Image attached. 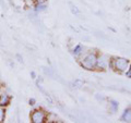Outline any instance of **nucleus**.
I'll return each mask as SVG.
<instances>
[{
	"label": "nucleus",
	"instance_id": "obj_1",
	"mask_svg": "<svg viewBox=\"0 0 131 123\" xmlns=\"http://www.w3.org/2000/svg\"><path fill=\"white\" fill-rule=\"evenodd\" d=\"M81 67L85 70H94L97 68V56L94 52H90L83 56V58L80 59Z\"/></svg>",
	"mask_w": 131,
	"mask_h": 123
},
{
	"label": "nucleus",
	"instance_id": "obj_2",
	"mask_svg": "<svg viewBox=\"0 0 131 123\" xmlns=\"http://www.w3.org/2000/svg\"><path fill=\"white\" fill-rule=\"evenodd\" d=\"M109 68L119 73H124L129 68V60L125 58H114L109 61Z\"/></svg>",
	"mask_w": 131,
	"mask_h": 123
},
{
	"label": "nucleus",
	"instance_id": "obj_3",
	"mask_svg": "<svg viewBox=\"0 0 131 123\" xmlns=\"http://www.w3.org/2000/svg\"><path fill=\"white\" fill-rule=\"evenodd\" d=\"M46 120V112L42 109L34 110L31 113V121L33 123H43Z\"/></svg>",
	"mask_w": 131,
	"mask_h": 123
},
{
	"label": "nucleus",
	"instance_id": "obj_4",
	"mask_svg": "<svg viewBox=\"0 0 131 123\" xmlns=\"http://www.w3.org/2000/svg\"><path fill=\"white\" fill-rule=\"evenodd\" d=\"M109 61L110 58L106 55H101L97 56V68H100L101 70H106L109 68Z\"/></svg>",
	"mask_w": 131,
	"mask_h": 123
},
{
	"label": "nucleus",
	"instance_id": "obj_5",
	"mask_svg": "<svg viewBox=\"0 0 131 123\" xmlns=\"http://www.w3.org/2000/svg\"><path fill=\"white\" fill-rule=\"evenodd\" d=\"M10 104V96L7 94H1L0 95V106L1 107H6Z\"/></svg>",
	"mask_w": 131,
	"mask_h": 123
},
{
	"label": "nucleus",
	"instance_id": "obj_6",
	"mask_svg": "<svg viewBox=\"0 0 131 123\" xmlns=\"http://www.w3.org/2000/svg\"><path fill=\"white\" fill-rule=\"evenodd\" d=\"M121 120L125 122H131V108H128L125 110V112L121 117Z\"/></svg>",
	"mask_w": 131,
	"mask_h": 123
},
{
	"label": "nucleus",
	"instance_id": "obj_7",
	"mask_svg": "<svg viewBox=\"0 0 131 123\" xmlns=\"http://www.w3.org/2000/svg\"><path fill=\"white\" fill-rule=\"evenodd\" d=\"M72 52H73V55L74 56L79 57V56H81L82 54H83V47H82L81 45H78V46L74 47V49H73Z\"/></svg>",
	"mask_w": 131,
	"mask_h": 123
},
{
	"label": "nucleus",
	"instance_id": "obj_8",
	"mask_svg": "<svg viewBox=\"0 0 131 123\" xmlns=\"http://www.w3.org/2000/svg\"><path fill=\"white\" fill-rule=\"evenodd\" d=\"M46 9H47V6L45 3H36L35 5L36 12H43V11H46Z\"/></svg>",
	"mask_w": 131,
	"mask_h": 123
},
{
	"label": "nucleus",
	"instance_id": "obj_9",
	"mask_svg": "<svg viewBox=\"0 0 131 123\" xmlns=\"http://www.w3.org/2000/svg\"><path fill=\"white\" fill-rule=\"evenodd\" d=\"M109 107H110V109L113 110V112L117 111V110H118V102H116V101H110L109 102Z\"/></svg>",
	"mask_w": 131,
	"mask_h": 123
},
{
	"label": "nucleus",
	"instance_id": "obj_10",
	"mask_svg": "<svg viewBox=\"0 0 131 123\" xmlns=\"http://www.w3.org/2000/svg\"><path fill=\"white\" fill-rule=\"evenodd\" d=\"M5 117H6V111L3 107L0 106V122H5Z\"/></svg>",
	"mask_w": 131,
	"mask_h": 123
},
{
	"label": "nucleus",
	"instance_id": "obj_11",
	"mask_svg": "<svg viewBox=\"0 0 131 123\" xmlns=\"http://www.w3.org/2000/svg\"><path fill=\"white\" fill-rule=\"evenodd\" d=\"M74 86L75 87H82V86H83V82L80 81V80H77L74 82Z\"/></svg>",
	"mask_w": 131,
	"mask_h": 123
},
{
	"label": "nucleus",
	"instance_id": "obj_12",
	"mask_svg": "<svg viewBox=\"0 0 131 123\" xmlns=\"http://www.w3.org/2000/svg\"><path fill=\"white\" fill-rule=\"evenodd\" d=\"M126 73V76L127 77H129V79H131V65H129V68H128V70L125 72Z\"/></svg>",
	"mask_w": 131,
	"mask_h": 123
},
{
	"label": "nucleus",
	"instance_id": "obj_13",
	"mask_svg": "<svg viewBox=\"0 0 131 123\" xmlns=\"http://www.w3.org/2000/svg\"><path fill=\"white\" fill-rule=\"evenodd\" d=\"M71 10H72V12H73V13H75V14H80V11L77 9V7L72 6V5H71Z\"/></svg>",
	"mask_w": 131,
	"mask_h": 123
},
{
	"label": "nucleus",
	"instance_id": "obj_14",
	"mask_svg": "<svg viewBox=\"0 0 131 123\" xmlns=\"http://www.w3.org/2000/svg\"><path fill=\"white\" fill-rule=\"evenodd\" d=\"M34 2H35V5L36 3H45L46 0H34Z\"/></svg>",
	"mask_w": 131,
	"mask_h": 123
},
{
	"label": "nucleus",
	"instance_id": "obj_15",
	"mask_svg": "<svg viewBox=\"0 0 131 123\" xmlns=\"http://www.w3.org/2000/svg\"><path fill=\"white\" fill-rule=\"evenodd\" d=\"M28 102H30V105H35V99H34V98H32V99H30V101H28Z\"/></svg>",
	"mask_w": 131,
	"mask_h": 123
},
{
	"label": "nucleus",
	"instance_id": "obj_16",
	"mask_svg": "<svg viewBox=\"0 0 131 123\" xmlns=\"http://www.w3.org/2000/svg\"><path fill=\"white\" fill-rule=\"evenodd\" d=\"M31 75H32V77H33V79H35V72H31Z\"/></svg>",
	"mask_w": 131,
	"mask_h": 123
}]
</instances>
